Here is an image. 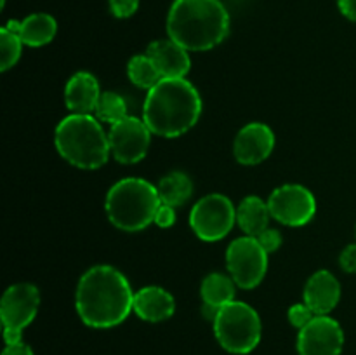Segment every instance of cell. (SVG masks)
Segmentation results:
<instances>
[{
  "label": "cell",
  "mask_w": 356,
  "mask_h": 355,
  "mask_svg": "<svg viewBox=\"0 0 356 355\" xmlns=\"http://www.w3.org/2000/svg\"><path fill=\"white\" fill-rule=\"evenodd\" d=\"M75 308L86 326L110 329L134 312V291L120 270L110 265H96L80 277Z\"/></svg>",
  "instance_id": "cell-1"
},
{
  "label": "cell",
  "mask_w": 356,
  "mask_h": 355,
  "mask_svg": "<svg viewBox=\"0 0 356 355\" xmlns=\"http://www.w3.org/2000/svg\"><path fill=\"white\" fill-rule=\"evenodd\" d=\"M202 115V97L186 79H162L146 94L143 120L155 136L179 138Z\"/></svg>",
  "instance_id": "cell-2"
},
{
  "label": "cell",
  "mask_w": 356,
  "mask_h": 355,
  "mask_svg": "<svg viewBox=\"0 0 356 355\" xmlns=\"http://www.w3.org/2000/svg\"><path fill=\"white\" fill-rule=\"evenodd\" d=\"M229 33L221 0H176L167 14V35L190 52L214 49Z\"/></svg>",
  "instance_id": "cell-3"
},
{
  "label": "cell",
  "mask_w": 356,
  "mask_h": 355,
  "mask_svg": "<svg viewBox=\"0 0 356 355\" xmlns=\"http://www.w3.org/2000/svg\"><path fill=\"white\" fill-rule=\"evenodd\" d=\"M59 155L79 169H99L111 155L108 134L92 113H70L54 131Z\"/></svg>",
  "instance_id": "cell-4"
},
{
  "label": "cell",
  "mask_w": 356,
  "mask_h": 355,
  "mask_svg": "<svg viewBox=\"0 0 356 355\" xmlns=\"http://www.w3.org/2000/svg\"><path fill=\"white\" fill-rule=\"evenodd\" d=\"M162 204L159 188L145 178H124L108 190L104 209L108 219L122 232H141L155 219Z\"/></svg>",
  "instance_id": "cell-5"
},
{
  "label": "cell",
  "mask_w": 356,
  "mask_h": 355,
  "mask_svg": "<svg viewBox=\"0 0 356 355\" xmlns=\"http://www.w3.org/2000/svg\"><path fill=\"white\" fill-rule=\"evenodd\" d=\"M212 324L216 340L229 354H250L261 341V317L249 303L233 299L218 310Z\"/></svg>",
  "instance_id": "cell-6"
},
{
  "label": "cell",
  "mask_w": 356,
  "mask_h": 355,
  "mask_svg": "<svg viewBox=\"0 0 356 355\" xmlns=\"http://www.w3.org/2000/svg\"><path fill=\"white\" fill-rule=\"evenodd\" d=\"M236 223V207L226 195L209 194L193 205L190 226L195 235L205 242L225 239Z\"/></svg>",
  "instance_id": "cell-7"
},
{
  "label": "cell",
  "mask_w": 356,
  "mask_h": 355,
  "mask_svg": "<svg viewBox=\"0 0 356 355\" xmlns=\"http://www.w3.org/2000/svg\"><path fill=\"white\" fill-rule=\"evenodd\" d=\"M226 268L240 289H254L268 271V253L256 237L243 235L226 249Z\"/></svg>",
  "instance_id": "cell-8"
},
{
  "label": "cell",
  "mask_w": 356,
  "mask_h": 355,
  "mask_svg": "<svg viewBox=\"0 0 356 355\" xmlns=\"http://www.w3.org/2000/svg\"><path fill=\"white\" fill-rule=\"evenodd\" d=\"M271 218L287 226H305L315 218V195L302 184H284L268 198Z\"/></svg>",
  "instance_id": "cell-9"
},
{
  "label": "cell",
  "mask_w": 356,
  "mask_h": 355,
  "mask_svg": "<svg viewBox=\"0 0 356 355\" xmlns=\"http://www.w3.org/2000/svg\"><path fill=\"white\" fill-rule=\"evenodd\" d=\"M152 134L153 132L143 118L127 115L111 125L108 132L111 155L120 164L141 162L152 145Z\"/></svg>",
  "instance_id": "cell-10"
},
{
  "label": "cell",
  "mask_w": 356,
  "mask_h": 355,
  "mask_svg": "<svg viewBox=\"0 0 356 355\" xmlns=\"http://www.w3.org/2000/svg\"><path fill=\"white\" fill-rule=\"evenodd\" d=\"M344 331L330 315H315L298 334L299 355H341Z\"/></svg>",
  "instance_id": "cell-11"
},
{
  "label": "cell",
  "mask_w": 356,
  "mask_h": 355,
  "mask_svg": "<svg viewBox=\"0 0 356 355\" xmlns=\"http://www.w3.org/2000/svg\"><path fill=\"white\" fill-rule=\"evenodd\" d=\"M40 306V291L37 285L19 282L6 289L0 301V319L6 329L23 331L37 317Z\"/></svg>",
  "instance_id": "cell-12"
},
{
  "label": "cell",
  "mask_w": 356,
  "mask_h": 355,
  "mask_svg": "<svg viewBox=\"0 0 356 355\" xmlns=\"http://www.w3.org/2000/svg\"><path fill=\"white\" fill-rule=\"evenodd\" d=\"M275 148V132L264 122L243 125L233 143V155L242 166H257L271 155Z\"/></svg>",
  "instance_id": "cell-13"
},
{
  "label": "cell",
  "mask_w": 356,
  "mask_h": 355,
  "mask_svg": "<svg viewBox=\"0 0 356 355\" xmlns=\"http://www.w3.org/2000/svg\"><path fill=\"white\" fill-rule=\"evenodd\" d=\"M188 52L190 51L172 38H160L152 42L146 49V54L153 59L162 79H186L191 66Z\"/></svg>",
  "instance_id": "cell-14"
},
{
  "label": "cell",
  "mask_w": 356,
  "mask_h": 355,
  "mask_svg": "<svg viewBox=\"0 0 356 355\" xmlns=\"http://www.w3.org/2000/svg\"><path fill=\"white\" fill-rule=\"evenodd\" d=\"M302 299L315 315H329L341 299V284L329 270H318L308 278Z\"/></svg>",
  "instance_id": "cell-15"
},
{
  "label": "cell",
  "mask_w": 356,
  "mask_h": 355,
  "mask_svg": "<svg viewBox=\"0 0 356 355\" xmlns=\"http://www.w3.org/2000/svg\"><path fill=\"white\" fill-rule=\"evenodd\" d=\"M176 312V299L160 285H145L134 292V313L146 322H162Z\"/></svg>",
  "instance_id": "cell-16"
},
{
  "label": "cell",
  "mask_w": 356,
  "mask_h": 355,
  "mask_svg": "<svg viewBox=\"0 0 356 355\" xmlns=\"http://www.w3.org/2000/svg\"><path fill=\"white\" fill-rule=\"evenodd\" d=\"M99 82L89 72H76L65 86V103L72 113H92L101 97Z\"/></svg>",
  "instance_id": "cell-17"
},
{
  "label": "cell",
  "mask_w": 356,
  "mask_h": 355,
  "mask_svg": "<svg viewBox=\"0 0 356 355\" xmlns=\"http://www.w3.org/2000/svg\"><path fill=\"white\" fill-rule=\"evenodd\" d=\"M6 26L16 31L23 44L28 47H42V45L52 42V38L58 33V21L51 14L45 13L30 14L23 21L10 19Z\"/></svg>",
  "instance_id": "cell-18"
},
{
  "label": "cell",
  "mask_w": 356,
  "mask_h": 355,
  "mask_svg": "<svg viewBox=\"0 0 356 355\" xmlns=\"http://www.w3.org/2000/svg\"><path fill=\"white\" fill-rule=\"evenodd\" d=\"M270 205L257 195H249L236 207V225L249 237H259L264 230L270 228Z\"/></svg>",
  "instance_id": "cell-19"
},
{
  "label": "cell",
  "mask_w": 356,
  "mask_h": 355,
  "mask_svg": "<svg viewBox=\"0 0 356 355\" xmlns=\"http://www.w3.org/2000/svg\"><path fill=\"white\" fill-rule=\"evenodd\" d=\"M156 188H159L162 204L172 205V207H181L193 195V181L183 171H172V173L160 178Z\"/></svg>",
  "instance_id": "cell-20"
},
{
  "label": "cell",
  "mask_w": 356,
  "mask_h": 355,
  "mask_svg": "<svg viewBox=\"0 0 356 355\" xmlns=\"http://www.w3.org/2000/svg\"><path fill=\"white\" fill-rule=\"evenodd\" d=\"M236 287L238 285L235 284L232 275L219 274V271L209 274L200 285L202 301H204V305L221 308V306L228 305L229 301L235 299Z\"/></svg>",
  "instance_id": "cell-21"
},
{
  "label": "cell",
  "mask_w": 356,
  "mask_h": 355,
  "mask_svg": "<svg viewBox=\"0 0 356 355\" xmlns=\"http://www.w3.org/2000/svg\"><path fill=\"white\" fill-rule=\"evenodd\" d=\"M129 80L139 89L149 90L156 82L162 80L159 68L148 54H136L127 63Z\"/></svg>",
  "instance_id": "cell-22"
},
{
  "label": "cell",
  "mask_w": 356,
  "mask_h": 355,
  "mask_svg": "<svg viewBox=\"0 0 356 355\" xmlns=\"http://www.w3.org/2000/svg\"><path fill=\"white\" fill-rule=\"evenodd\" d=\"M96 117L101 122H106V124L113 125L117 122H120L122 118L127 117V103H125L124 97L117 93H103L99 97V103L96 106Z\"/></svg>",
  "instance_id": "cell-23"
},
{
  "label": "cell",
  "mask_w": 356,
  "mask_h": 355,
  "mask_svg": "<svg viewBox=\"0 0 356 355\" xmlns=\"http://www.w3.org/2000/svg\"><path fill=\"white\" fill-rule=\"evenodd\" d=\"M23 45V40L16 31L7 28L6 24L0 28V70L2 72H7L19 61Z\"/></svg>",
  "instance_id": "cell-24"
},
{
  "label": "cell",
  "mask_w": 356,
  "mask_h": 355,
  "mask_svg": "<svg viewBox=\"0 0 356 355\" xmlns=\"http://www.w3.org/2000/svg\"><path fill=\"white\" fill-rule=\"evenodd\" d=\"M287 317H289V322H291L296 329H302L306 324L312 322L315 313H313L312 308L302 301V303H298V305H292L291 308H289Z\"/></svg>",
  "instance_id": "cell-25"
},
{
  "label": "cell",
  "mask_w": 356,
  "mask_h": 355,
  "mask_svg": "<svg viewBox=\"0 0 356 355\" xmlns=\"http://www.w3.org/2000/svg\"><path fill=\"white\" fill-rule=\"evenodd\" d=\"M139 9V0H110V10L118 19L134 16Z\"/></svg>",
  "instance_id": "cell-26"
},
{
  "label": "cell",
  "mask_w": 356,
  "mask_h": 355,
  "mask_svg": "<svg viewBox=\"0 0 356 355\" xmlns=\"http://www.w3.org/2000/svg\"><path fill=\"white\" fill-rule=\"evenodd\" d=\"M256 239L259 240V244L264 247V249H266L268 254H271V253H275V251L280 249L282 242H284V239H282V233L275 228H266L259 237H256Z\"/></svg>",
  "instance_id": "cell-27"
},
{
  "label": "cell",
  "mask_w": 356,
  "mask_h": 355,
  "mask_svg": "<svg viewBox=\"0 0 356 355\" xmlns=\"http://www.w3.org/2000/svg\"><path fill=\"white\" fill-rule=\"evenodd\" d=\"M156 226L160 228H170L176 223V207L167 204H160L155 212V219H153Z\"/></svg>",
  "instance_id": "cell-28"
},
{
  "label": "cell",
  "mask_w": 356,
  "mask_h": 355,
  "mask_svg": "<svg viewBox=\"0 0 356 355\" xmlns=\"http://www.w3.org/2000/svg\"><path fill=\"white\" fill-rule=\"evenodd\" d=\"M339 265L346 274H356V242L341 251Z\"/></svg>",
  "instance_id": "cell-29"
},
{
  "label": "cell",
  "mask_w": 356,
  "mask_h": 355,
  "mask_svg": "<svg viewBox=\"0 0 356 355\" xmlns=\"http://www.w3.org/2000/svg\"><path fill=\"white\" fill-rule=\"evenodd\" d=\"M2 355H35L33 350L28 343L21 341L16 345H6V348L2 350Z\"/></svg>",
  "instance_id": "cell-30"
},
{
  "label": "cell",
  "mask_w": 356,
  "mask_h": 355,
  "mask_svg": "<svg viewBox=\"0 0 356 355\" xmlns=\"http://www.w3.org/2000/svg\"><path fill=\"white\" fill-rule=\"evenodd\" d=\"M337 6L344 17L356 23V0H337Z\"/></svg>",
  "instance_id": "cell-31"
},
{
  "label": "cell",
  "mask_w": 356,
  "mask_h": 355,
  "mask_svg": "<svg viewBox=\"0 0 356 355\" xmlns=\"http://www.w3.org/2000/svg\"><path fill=\"white\" fill-rule=\"evenodd\" d=\"M3 341H6V345L21 343V341H23V331L6 329V327H3Z\"/></svg>",
  "instance_id": "cell-32"
}]
</instances>
